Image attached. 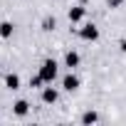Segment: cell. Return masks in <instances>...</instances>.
<instances>
[{"instance_id":"obj_1","label":"cell","mask_w":126,"mask_h":126,"mask_svg":"<svg viewBox=\"0 0 126 126\" xmlns=\"http://www.w3.org/2000/svg\"><path fill=\"white\" fill-rule=\"evenodd\" d=\"M37 74L45 79V84H52L57 79V74H59V64H57L54 59H45L42 64H40V72Z\"/></svg>"},{"instance_id":"obj_2","label":"cell","mask_w":126,"mask_h":126,"mask_svg":"<svg viewBox=\"0 0 126 126\" xmlns=\"http://www.w3.org/2000/svg\"><path fill=\"white\" fill-rule=\"evenodd\" d=\"M79 37H82L84 42H96V40H99V27H96L94 22H84V25L79 27Z\"/></svg>"},{"instance_id":"obj_3","label":"cell","mask_w":126,"mask_h":126,"mask_svg":"<svg viewBox=\"0 0 126 126\" xmlns=\"http://www.w3.org/2000/svg\"><path fill=\"white\" fill-rule=\"evenodd\" d=\"M84 15H87V8H84V5H72V8L67 10V17H69L72 25H79V22L84 20Z\"/></svg>"},{"instance_id":"obj_4","label":"cell","mask_w":126,"mask_h":126,"mask_svg":"<svg viewBox=\"0 0 126 126\" xmlns=\"http://www.w3.org/2000/svg\"><path fill=\"white\" fill-rule=\"evenodd\" d=\"M59 101V92L52 87V84H47V87H42V104H47V106H52V104H57Z\"/></svg>"},{"instance_id":"obj_5","label":"cell","mask_w":126,"mask_h":126,"mask_svg":"<svg viewBox=\"0 0 126 126\" xmlns=\"http://www.w3.org/2000/svg\"><path fill=\"white\" fill-rule=\"evenodd\" d=\"M79 77L77 74H72V69H69V74H64V77H62V89H64V92H77L79 89Z\"/></svg>"},{"instance_id":"obj_6","label":"cell","mask_w":126,"mask_h":126,"mask_svg":"<svg viewBox=\"0 0 126 126\" xmlns=\"http://www.w3.org/2000/svg\"><path fill=\"white\" fill-rule=\"evenodd\" d=\"M13 114L20 116V119H25V116L30 114V101H27V99H17V101L13 104Z\"/></svg>"},{"instance_id":"obj_7","label":"cell","mask_w":126,"mask_h":126,"mask_svg":"<svg viewBox=\"0 0 126 126\" xmlns=\"http://www.w3.org/2000/svg\"><path fill=\"white\" fill-rule=\"evenodd\" d=\"M79 62H82L79 52H74V49L64 52V67H67V69H77V67H79Z\"/></svg>"},{"instance_id":"obj_8","label":"cell","mask_w":126,"mask_h":126,"mask_svg":"<svg viewBox=\"0 0 126 126\" xmlns=\"http://www.w3.org/2000/svg\"><path fill=\"white\" fill-rule=\"evenodd\" d=\"M79 124H84V126H92V124H99V114L94 111V109H87L82 116H79Z\"/></svg>"},{"instance_id":"obj_9","label":"cell","mask_w":126,"mask_h":126,"mask_svg":"<svg viewBox=\"0 0 126 126\" xmlns=\"http://www.w3.org/2000/svg\"><path fill=\"white\" fill-rule=\"evenodd\" d=\"M15 35V25L10 22V20H3V22H0V37H3V40H10Z\"/></svg>"},{"instance_id":"obj_10","label":"cell","mask_w":126,"mask_h":126,"mask_svg":"<svg viewBox=\"0 0 126 126\" xmlns=\"http://www.w3.org/2000/svg\"><path fill=\"white\" fill-rule=\"evenodd\" d=\"M5 89H10V92H17V89H20V77H17L15 72L5 74Z\"/></svg>"},{"instance_id":"obj_11","label":"cell","mask_w":126,"mask_h":126,"mask_svg":"<svg viewBox=\"0 0 126 126\" xmlns=\"http://www.w3.org/2000/svg\"><path fill=\"white\" fill-rule=\"evenodd\" d=\"M42 84H45V79H42L40 74H35V77H30V87H32V89H42Z\"/></svg>"},{"instance_id":"obj_12","label":"cell","mask_w":126,"mask_h":126,"mask_svg":"<svg viewBox=\"0 0 126 126\" xmlns=\"http://www.w3.org/2000/svg\"><path fill=\"white\" fill-rule=\"evenodd\" d=\"M54 25H57V22H54V17H45V20H42V30H47V32H49V30H54Z\"/></svg>"},{"instance_id":"obj_13","label":"cell","mask_w":126,"mask_h":126,"mask_svg":"<svg viewBox=\"0 0 126 126\" xmlns=\"http://www.w3.org/2000/svg\"><path fill=\"white\" fill-rule=\"evenodd\" d=\"M106 3H109V8H119V5L124 3V0H106Z\"/></svg>"},{"instance_id":"obj_14","label":"cell","mask_w":126,"mask_h":126,"mask_svg":"<svg viewBox=\"0 0 126 126\" xmlns=\"http://www.w3.org/2000/svg\"><path fill=\"white\" fill-rule=\"evenodd\" d=\"M119 47H121V52H126V40H121V42H119Z\"/></svg>"},{"instance_id":"obj_15","label":"cell","mask_w":126,"mask_h":126,"mask_svg":"<svg viewBox=\"0 0 126 126\" xmlns=\"http://www.w3.org/2000/svg\"><path fill=\"white\" fill-rule=\"evenodd\" d=\"M0 74H3V69H0Z\"/></svg>"}]
</instances>
